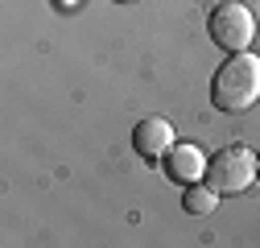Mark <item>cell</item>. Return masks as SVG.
Instances as JSON below:
<instances>
[{
    "instance_id": "obj_2",
    "label": "cell",
    "mask_w": 260,
    "mask_h": 248,
    "mask_svg": "<svg viewBox=\"0 0 260 248\" xmlns=\"http://www.w3.org/2000/svg\"><path fill=\"white\" fill-rule=\"evenodd\" d=\"M207 34L227 54L252 50V42H256V13L248 5H240V0H223V5L211 13V21H207Z\"/></svg>"
},
{
    "instance_id": "obj_3",
    "label": "cell",
    "mask_w": 260,
    "mask_h": 248,
    "mask_svg": "<svg viewBox=\"0 0 260 248\" xmlns=\"http://www.w3.org/2000/svg\"><path fill=\"white\" fill-rule=\"evenodd\" d=\"M219 195H244L248 186L256 182V153L244 149V145H227L219 149L215 158L207 162V178Z\"/></svg>"
},
{
    "instance_id": "obj_8",
    "label": "cell",
    "mask_w": 260,
    "mask_h": 248,
    "mask_svg": "<svg viewBox=\"0 0 260 248\" xmlns=\"http://www.w3.org/2000/svg\"><path fill=\"white\" fill-rule=\"evenodd\" d=\"M116 5H133V0H116Z\"/></svg>"
},
{
    "instance_id": "obj_1",
    "label": "cell",
    "mask_w": 260,
    "mask_h": 248,
    "mask_svg": "<svg viewBox=\"0 0 260 248\" xmlns=\"http://www.w3.org/2000/svg\"><path fill=\"white\" fill-rule=\"evenodd\" d=\"M256 100H260V58L252 50L227 54V62L211 79V104L219 112L240 116V112L256 108Z\"/></svg>"
},
{
    "instance_id": "obj_6",
    "label": "cell",
    "mask_w": 260,
    "mask_h": 248,
    "mask_svg": "<svg viewBox=\"0 0 260 248\" xmlns=\"http://www.w3.org/2000/svg\"><path fill=\"white\" fill-rule=\"evenodd\" d=\"M182 207H186L190 215H211V211L219 207V191H215L211 182H190L186 195H182Z\"/></svg>"
},
{
    "instance_id": "obj_4",
    "label": "cell",
    "mask_w": 260,
    "mask_h": 248,
    "mask_svg": "<svg viewBox=\"0 0 260 248\" xmlns=\"http://www.w3.org/2000/svg\"><path fill=\"white\" fill-rule=\"evenodd\" d=\"M178 145V133H174V124L166 120V116H145L137 129H133V149L141 153L145 162H161L166 153Z\"/></svg>"
},
{
    "instance_id": "obj_7",
    "label": "cell",
    "mask_w": 260,
    "mask_h": 248,
    "mask_svg": "<svg viewBox=\"0 0 260 248\" xmlns=\"http://www.w3.org/2000/svg\"><path fill=\"white\" fill-rule=\"evenodd\" d=\"M256 182H260V158H256Z\"/></svg>"
},
{
    "instance_id": "obj_5",
    "label": "cell",
    "mask_w": 260,
    "mask_h": 248,
    "mask_svg": "<svg viewBox=\"0 0 260 248\" xmlns=\"http://www.w3.org/2000/svg\"><path fill=\"white\" fill-rule=\"evenodd\" d=\"M161 170H166V178L178 182V186L203 182V178H207V153H203L199 145H190V141H178L166 158H161Z\"/></svg>"
}]
</instances>
